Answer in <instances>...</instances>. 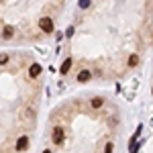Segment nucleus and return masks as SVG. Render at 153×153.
Returning <instances> with one entry per match:
<instances>
[{"mask_svg": "<svg viewBox=\"0 0 153 153\" xmlns=\"http://www.w3.org/2000/svg\"><path fill=\"white\" fill-rule=\"evenodd\" d=\"M39 27L43 29V33H53V21L51 19H41V23H39Z\"/></svg>", "mask_w": 153, "mask_h": 153, "instance_id": "f257e3e1", "label": "nucleus"}, {"mask_svg": "<svg viewBox=\"0 0 153 153\" xmlns=\"http://www.w3.org/2000/svg\"><path fill=\"white\" fill-rule=\"evenodd\" d=\"M27 147H29V137H27V135L19 137V141H16V151H23Z\"/></svg>", "mask_w": 153, "mask_h": 153, "instance_id": "f03ea898", "label": "nucleus"}, {"mask_svg": "<svg viewBox=\"0 0 153 153\" xmlns=\"http://www.w3.org/2000/svg\"><path fill=\"white\" fill-rule=\"evenodd\" d=\"M53 143H55V145H61V143H63V131L61 129L53 131Z\"/></svg>", "mask_w": 153, "mask_h": 153, "instance_id": "7ed1b4c3", "label": "nucleus"}, {"mask_svg": "<svg viewBox=\"0 0 153 153\" xmlns=\"http://www.w3.org/2000/svg\"><path fill=\"white\" fill-rule=\"evenodd\" d=\"M90 78H92V74H90L88 70H82L80 74H78V82H88Z\"/></svg>", "mask_w": 153, "mask_h": 153, "instance_id": "20e7f679", "label": "nucleus"}, {"mask_svg": "<svg viewBox=\"0 0 153 153\" xmlns=\"http://www.w3.org/2000/svg\"><path fill=\"white\" fill-rule=\"evenodd\" d=\"M70 70H71V57H68L65 61H63V63H61V68H59V71H61V74H68Z\"/></svg>", "mask_w": 153, "mask_h": 153, "instance_id": "39448f33", "label": "nucleus"}, {"mask_svg": "<svg viewBox=\"0 0 153 153\" xmlns=\"http://www.w3.org/2000/svg\"><path fill=\"white\" fill-rule=\"evenodd\" d=\"M29 74H31V78H37V76L41 74V65H39V63H33L31 70H29Z\"/></svg>", "mask_w": 153, "mask_h": 153, "instance_id": "423d86ee", "label": "nucleus"}, {"mask_svg": "<svg viewBox=\"0 0 153 153\" xmlns=\"http://www.w3.org/2000/svg\"><path fill=\"white\" fill-rule=\"evenodd\" d=\"M12 35H14V29H12V27H4V31H2V37H4V39H10Z\"/></svg>", "mask_w": 153, "mask_h": 153, "instance_id": "0eeeda50", "label": "nucleus"}, {"mask_svg": "<svg viewBox=\"0 0 153 153\" xmlns=\"http://www.w3.org/2000/svg\"><path fill=\"white\" fill-rule=\"evenodd\" d=\"M102 102H104L102 98H92V102H90V104H92V108H100V106H102Z\"/></svg>", "mask_w": 153, "mask_h": 153, "instance_id": "6e6552de", "label": "nucleus"}, {"mask_svg": "<svg viewBox=\"0 0 153 153\" xmlns=\"http://www.w3.org/2000/svg\"><path fill=\"white\" fill-rule=\"evenodd\" d=\"M137 63H139V55H131V57H129V65H131V68H135Z\"/></svg>", "mask_w": 153, "mask_h": 153, "instance_id": "1a4fd4ad", "label": "nucleus"}, {"mask_svg": "<svg viewBox=\"0 0 153 153\" xmlns=\"http://www.w3.org/2000/svg\"><path fill=\"white\" fill-rule=\"evenodd\" d=\"M90 2H92V0H80L78 4H80V8H88V6H90Z\"/></svg>", "mask_w": 153, "mask_h": 153, "instance_id": "9d476101", "label": "nucleus"}, {"mask_svg": "<svg viewBox=\"0 0 153 153\" xmlns=\"http://www.w3.org/2000/svg\"><path fill=\"white\" fill-rule=\"evenodd\" d=\"M6 61H8V55H4V53H2V55H0V65H2V63H6Z\"/></svg>", "mask_w": 153, "mask_h": 153, "instance_id": "9b49d317", "label": "nucleus"}, {"mask_svg": "<svg viewBox=\"0 0 153 153\" xmlns=\"http://www.w3.org/2000/svg\"><path fill=\"white\" fill-rule=\"evenodd\" d=\"M112 147H114V145H112V143H108V145L104 147V151H106V153H110V151H112Z\"/></svg>", "mask_w": 153, "mask_h": 153, "instance_id": "f8f14e48", "label": "nucleus"}, {"mask_svg": "<svg viewBox=\"0 0 153 153\" xmlns=\"http://www.w3.org/2000/svg\"><path fill=\"white\" fill-rule=\"evenodd\" d=\"M65 35H68V37H71V35H74V27H70V29L65 31Z\"/></svg>", "mask_w": 153, "mask_h": 153, "instance_id": "ddd939ff", "label": "nucleus"}, {"mask_svg": "<svg viewBox=\"0 0 153 153\" xmlns=\"http://www.w3.org/2000/svg\"><path fill=\"white\" fill-rule=\"evenodd\" d=\"M0 4H2V0H0Z\"/></svg>", "mask_w": 153, "mask_h": 153, "instance_id": "4468645a", "label": "nucleus"}]
</instances>
